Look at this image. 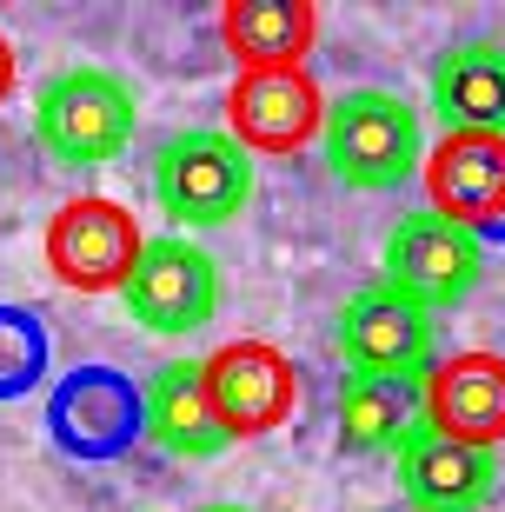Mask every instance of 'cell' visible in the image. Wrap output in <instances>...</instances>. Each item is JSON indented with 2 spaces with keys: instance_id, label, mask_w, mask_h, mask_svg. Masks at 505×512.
<instances>
[{
  "instance_id": "7a4b0ae2",
  "label": "cell",
  "mask_w": 505,
  "mask_h": 512,
  "mask_svg": "<svg viewBox=\"0 0 505 512\" xmlns=\"http://www.w3.org/2000/svg\"><path fill=\"white\" fill-rule=\"evenodd\" d=\"M326 173L339 187H359V193H386L399 180L426 167V127L412 114V100L386 94V87H353L326 107Z\"/></svg>"
},
{
  "instance_id": "ac0fdd59",
  "label": "cell",
  "mask_w": 505,
  "mask_h": 512,
  "mask_svg": "<svg viewBox=\"0 0 505 512\" xmlns=\"http://www.w3.org/2000/svg\"><path fill=\"white\" fill-rule=\"evenodd\" d=\"M14 94V47H7V34H0V100Z\"/></svg>"
},
{
  "instance_id": "2e32d148",
  "label": "cell",
  "mask_w": 505,
  "mask_h": 512,
  "mask_svg": "<svg viewBox=\"0 0 505 512\" xmlns=\"http://www.w3.org/2000/svg\"><path fill=\"white\" fill-rule=\"evenodd\" d=\"M333 426L353 453H399L419 426H426V406H419V386L406 380H366V373H346L333 399Z\"/></svg>"
},
{
  "instance_id": "3957f363",
  "label": "cell",
  "mask_w": 505,
  "mask_h": 512,
  "mask_svg": "<svg viewBox=\"0 0 505 512\" xmlns=\"http://www.w3.org/2000/svg\"><path fill=\"white\" fill-rule=\"evenodd\" d=\"M153 200L173 233H206L240 220L253 200V153L226 127H187L153 153Z\"/></svg>"
},
{
  "instance_id": "7c38bea8",
  "label": "cell",
  "mask_w": 505,
  "mask_h": 512,
  "mask_svg": "<svg viewBox=\"0 0 505 512\" xmlns=\"http://www.w3.org/2000/svg\"><path fill=\"white\" fill-rule=\"evenodd\" d=\"M419 406H426L432 433L499 453V439H505V360L499 353H452V360H439L426 373Z\"/></svg>"
},
{
  "instance_id": "ba28073f",
  "label": "cell",
  "mask_w": 505,
  "mask_h": 512,
  "mask_svg": "<svg viewBox=\"0 0 505 512\" xmlns=\"http://www.w3.org/2000/svg\"><path fill=\"white\" fill-rule=\"evenodd\" d=\"M200 373H206V399H213V419L226 426V439H260L273 426H286L293 406H300V366L273 340H233L220 353H206Z\"/></svg>"
},
{
  "instance_id": "6da1fadb",
  "label": "cell",
  "mask_w": 505,
  "mask_h": 512,
  "mask_svg": "<svg viewBox=\"0 0 505 512\" xmlns=\"http://www.w3.org/2000/svg\"><path fill=\"white\" fill-rule=\"evenodd\" d=\"M133 127H140V94L127 74L107 67H60L34 94V140L47 147V160L74 173L120 160L133 147Z\"/></svg>"
},
{
  "instance_id": "9a60e30c",
  "label": "cell",
  "mask_w": 505,
  "mask_h": 512,
  "mask_svg": "<svg viewBox=\"0 0 505 512\" xmlns=\"http://www.w3.org/2000/svg\"><path fill=\"white\" fill-rule=\"evenodd\" d=\"M319 34L313 0H226L220 7V40L246 74H273V67H300Z\"/></svg>"
},
{
  "instance_id": "8fae6325",
  "label": "cell",
  "mask_w": 505,
  "mask_h": 512,
  "mask_svg": "<svg viewBox=\"0 0 505 512\" xmlns=\"http://www.w3.org/2000/svg\"><path fill=\"white\" fill-rule=\"evenodd\" d=\"M419 173H426L439 220H452L466 233L505 227V140H492V133H446L426 153Z\"/></svg>"
},
{
  "instance_id": "277c9868",
  "label": "cell",
  "mask_w": 505,
  "mask_h": 512,
  "mask_svg": "<svg viewBox=\"0 0 505 512\" xmlns=\"http://www.w3.org/2000/svg\"><path fill=\"white\" fill-rule=\"evenodd\" d=\"M120 306L133 326H147L160 340H187L220 313V260L187 233H153L120 286Z\"/></svg>"
},
{
  "instance_id": "4fadbf2b",
  "label": "cell",
  "mask_w": 505,
  "mask_h": 512,
  "mask_svg": "<svg viewBox=\"0 0 505 512\" xmlns=\"http://www.w3.org/2000/svg\"><path fill=\"white\" fill-rule=\"evenodd\" d=\"M140 433L173 459H213L233 446L226 426L213 419L200 360H167L160 373H147V386H140Z\"/></svg>"
},
{
  "instance_id": "8992f818",
  "label": "cell",
  "mask_w": 505,
  "mask_h": 512,
  "mask_svg": "<svg viewBox=\"0 0 505 512\" xmlns=\"http://www.w3.org/2000/svg\"><path fill=\"white\" fill-rule=\"evenodd\" d=\"M140 227H133V213L120 207V200H107V193H80V200H67V207L47 220V233H40V253H47V273H54L60 286H74V293H120L133 273V260H140Z\"/></svg>"
},
{
  "instance_id": "e0dca14e",
  "label": "cell",
  "mask_w": 505,
  "mask_h": 512,
  "mask_svg": "<svg viewBox=\"0 0 505 512\" xmlns=\"http://www.w3.org/2000/svg\"><path fill=\"white\" fill-rule=\"evenodd\" d=\"M40 373V326L20 313H0V393Z\"/></svg>"
},
{
  "instance_id": "9c48e42d",
  "label": "cell",
  "mask_w": 505,
  "mask_h": 512,
  "mask_svg": "<svg viewBox=\"0 0 505 512\" xmlns=\"http://www.w3.org/2000/svg\"><path fill=\"white\" fill-rule=\"evenodd\" d=\"M326 107L319 80L306 67H273V74H240L226 94V133L246 153H300L306 140L326 133Z\"/></svg>"
},
{
  "instance_id": "52a82bcc",
  "label": "cell",
  "mask_w": 505,
  "mask_h": 512,
  "mask_svg": "<svg viewBox=\"0 0 505 512\" xmlns=\"http://www.w3.org/2000/svg\"><path fill=\"white\" fill-rule=\"evenodd\" d=\"M339 360H346V373H366V380L419 386V373L432 366V313L393 293L386 280L359 286L339 306Z\"/></svg>"
},
{
  "instance_id": "5bb4252c",
  "label": "cell",
  "mask_w": 505,
  "mask_h": 512,
  "mask_svg": "<svg viewBox=\"0 0 505 512\" xmlns=\"http://www.w3.org/2000/svg\"><path fill=\"white\" fill-rule=\"evenodd\" d=\"M432 114L446 133H492L505 140V47L499 40H459L432 67Z\"/></svg>"
},
{
  "instance_id": "5b68a950",
  "label": "cell",
  "mask_w": 505,
  "mask_h": 512,
  "mask_svg": "<svg viewBox=\"0 0 505 512\" xmlns=\"http://www.w3.org/2000/svg\"><path fill=\"white\" fill-rule=\"evenodd\" d=\"M479 273H486V247H479V233L439 220L432 207L399 213L393 227H386L379 280L393 286V293H406L412 306H426V313L459 306L472 286H479Z\"/></svg>"
},
{
  "instance_id": "30bf717a",
  "label": "cell",
  "mask_w": 505,
  "mask_h": 512,
  "mask_svg": "<svg viewBox=\"0 0 505 512\" xmlns=\"http://www.w3.org/2000/svg\"><path fill=\"white\" fill-rule=\"evenodd\" d=\"M399 493L412 512H486L499 493V453L419 426L399 446Z\"/></svg>"
},
{
  "instance_id": "d6986e66",
  "label": "cell",
  "mask_w": 505,
  "mask_h": 512,
  "mask_svg": "<svg viewBox=\"0 0 505 512\" xmlns=\"http://www.w3.org/2000/svg\"><path fill=\"white\" fill-rule=\"evenodd\" d=\"M200 512H253V506H226V499H220V506H200Z\"/></svg>"
}]
</instances>
